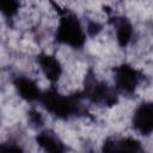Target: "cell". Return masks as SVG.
I'll use <instances>...</instances> for the list:
<instances>
[{"mask_svg":"<svg viewBox=\"0 0 153 153\" xmlns=\"http://www.w3.org/2000/svg\"><path fill=\"white\" fill-rule=\"evenodd\" d=\"M100 153H145L140 141L134 137H108Z\"/></svg>","mask_w":153,"mask_h":153,"instance_id":"8992f818","label":"cell"},{"mask_svg":"<svg viewBox=\"0 0 153 153\" xmlns=\"http://www.w3.org/2000/svg\"><path fill=\"white\" fill-rule=\"evenodd\" d=\"M116 91L123 94H133L142 80V74L129 63H122L114 69Z\"/></svg>","mask_w":153,"mask_h":153,"instance_id":"277c9868","label":"cell"},{"mask_svg":"<svg viewBox=\"0 0 153 153\" xmlns=\"http://www.w3.org/2000/svg\"><path fill=\"white\" fill-rule=\"evenodd\" d=\"M88 153H93V152H88Z\"/></svg>","mask_w":153,"mask_h":153,"instance_id":"9a60e30c","label":"cell"},{"mask_svg":"<svg viewBox=\"0 0 153 153\" xmlns=\"http://www.w3.org/2000/svg\"><path fill=\"white\" fill-rule=\"evenodd\" d=\"M36 143L44 153H67V146L61 137L50 129H44L36 135Z\"/></svg>","mask_w":153,"mask_h":153,"instance_id":"ba28073f","label":"cell"},{"mask_svg":"<svg viewBox=\"0 0 153 153\" xmlns=\"http://www.w3.org/2000/svg\"><path fill=\"white\" fill-rule=\"evenodd\" d=\"M102 30V25L96 22V20H92V22H88L87 26H86V33L90 35V36H96Z\"/></svg>","mask_w":153,"mask_h":153,"instance_id":"4fadbf2b","label":"cell"},{"mask_svg":"<svg viewBox=\"0 0 153 153\" xmlns=\"http://www.w3.org/2000/svg\"><path fill=\"white\" fill-rule=\"evenodd\" d=\"M111 24L115 30L116 41L120 47H127L134 36V27L130 20L124 16H115L111 18Z\"/></svg>","mask_w":153,"mask_h":153,"instance_id":"30bf717a","label":"cell"},{"mask_svg":"<svg viewBox=\"0 0 153 153\" xmlns=\"http://www.w3.org/2000/svg\"><path fill=\"white\" fill-rule=\"evenodd\" d=\"M82 98V93L63 94L55 87H49L42 91L39 103L51 116L59 120H69L85 112Z\"/></svg>","mask_w":153,"mask_h":153,"instance_id":"6da1fadb","label":"cell"},{"mask_svg":"<svg viewBox=\"0 0 153 153\" xmlns=\"http://www.w3.org/2000/svg\"><path fill=\"white\" fill-rule=\"evenodd\" d=\"M84 98L99 106H112L117 103V92L111 88L105 81L99 80L92 72L85 78Z\"/></svg>","mask_w":153,"mask_h":153,"instance_id":"3957f363","label":"cell"},{"mask_svg":"<svg viewBox=\"0 0 153 153\" xmlns=\"http://www.w3.org/2000/svg\"><path fill=\"white\" fill-rule=\"evenodd\" d=\"M29 118H30V122L35 126H41L43 123V120H42V116L41 114H38L37 111L32 110L29 112Z\"/></svg>","mask_w":153,"mask_h":153,"instance_id":"5bb4252c","label":"cell"},{"mask_svg":"<svg viewBox=\"0 0 153 153\" xmlns=\"http://www.w3.org/2000/svg\"><path fill=\"white\" fill-rule=\"evenodd\" d=\"M19 6H20V4H19L18 1H14V0H6V1H1V2H0L1 12H2V14H4L5 17H7V18L14 17V16L18 13Z\"/></svg>","mask_w":153,"mask_h":153,"instance_id":"8fae6325","label":"cell"},{"mask_svg":"<svg viewBox=\"0 0 153 153\" xmlns=\"http://www.w3.org/2000/svg\"><path fill=\"white\" fill-rule=\"evenodd\" d=\"M12 84L19 94L22 99H24L27 103H35L39 102L42 91L39 90L37 82L26 75H16L12 79Z\"/></svg>","mask_w":153,"mask_h":153,"instance_id":"52a82bcc","label":"cell"},{"mask_svg":"<svg viewBox=\"0 0 153 153\" xmlns=\"http://www.w3.org/2000/svg\"><path fill=\"white\" fill-rule=\"evenodd\" d=\"M36 61L42 73L50 82L59 81V79L62 75V65L55 55L48 53H41L37 55Z\"/></svg>","mask_w":153,"mask_h":153,"instance_id":"9c48e42d","label":"cell"},{"mask_svg":"<svg viewBox=\"0 0 153 153\" xmlns=\"http://www.w3.org/2000/svg\"><path fill=\"white\" fill-rule=\"evenodd\" d=\"M86 29L76 14L72 12L62 13L55 31V39L59 43L80 49L86 42Z\"/></svg>","mask_w":153,"mask_h":153,"instance_id":"7a4b0ae2","label":"cell"},{"mask_svg":"<svg viewBox=\"0 0 153 153\" xmlns=\"http://www.w3.org/2000/svg\"><path fill=\"white\" fill-rule=\"evenodd\" d=\"M0 153H25V151L19 143L7 141V142H4L1 145Z\"/></svg>","mask_w":153,"mask_h":153,"instance_id":"7c38bea8","label":"cell"},{"mask_svg":"<svg viewBox=\"0 0 153 153\" xmlns=\"http://www.w3.org/2000/svg\"><path fill=\"white\" fill-rule=\"evenodd\" d=\"M133 128L142 136L153 133V102H141L134 110L131 116Z\"/></svg>","mask_w":153,"mask_h":153,"instance_id":"5b68a950","label":"cell"}]
</instances>
